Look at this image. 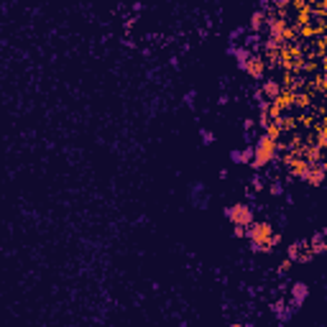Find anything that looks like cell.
Returning <instances> with one entry per match:
<instances>
[{
  "mask_svg": "<svg viewBox=\"0 0 327 327\" xmlns=\"http://www.w3.org/2000/svg\"><path fill=\"white\" fill-rule=\"evenodd\" d=\"M246 238L251 241V251H256V253H269L281 241V235L274 233L271 223H251L246 228Z\"/></svg>",
  "mask_w": 327,
  "mask_h": 327,
  "instance_id": "cell-1",
  "label": "cell"
},
{
  "mask_svg": "<svg viewBox=\"0 0 327 327\" xmlns=\"http://www.w3.org/2000/svg\"><path fill=\"white\" fill-rule=\"evenodd\" d=\"M276 154H279V141H274V138H269V136L264 133V136L253 143L251 166H253V169H264V166H269V164L276 161Z\"/></svg>",
  "mask_w": 327,
  "mask_h": 327,
  "instance_id": "cell-2",
  "label": "cell"
},
{
  "mask_svg": "<svg viewBox=\"0 0 327 327\" xmlns=\"http://www.w3.org/2000/svg\"><path fill=\"white\" fill-rule=\"evenodd\" d=\"M279 67H284L287 72L302 69V51H299V46H294V43H284V46L279 49Z\"/></svg>",
  "mask_w": 327,
  "mask_h": 327,
  "instance_id": "cell-3",
  "label": "cell"
},
{
  "mask_svg": "<svg viewBox=\"0 0 327 327\" xmlns=\"http://www.w3.org/2000/svg\"><path fill=\"white\" fill-rule=\"evenodd\" d=\"M225 217H228L233 225H243V228H248V225L253 223V210H251L248 205H243V202H238V205L225 207Z\"/></svg>",
  "mask_w": 327,
  "mask_h": 327,
  "instance_id": "cell-4",
  "label": "cell"
},
{
  "mask_svg": "<svg viewBox=\"0 0 327 327\" xmlns=\"http://www.w3.org/2000/svg\"><path fill=\"white\" fill-rule=\"evenodd\" d=\"M302 182H307L310 187H322L325 182V161H315L307 166V171H304V177Z\"/></svg>",
  "mask_w": 327,
  "mask_h": 327,
  "instance_id": "cell-5",
  "label": "cell"
},
{
  "mask_svg": "<svg viewBox=\"0 0 327 327\" xmlns=\"http://www.w3.org/2000/svg\"><path fill=\"white\" fill-rule=\"evenodd\" d=\"M243 72H246L251 79H264V74H266V59H264V56H253V54H251V59L246 61Z\"/></svg>",
  "mask_w": 327,
  "mask_h": 327,
  "instance_id": "cell-6",
  "label": "cell"
},
{
  "mask_svg": "<svg viewBox=\"0 0 327 327\" xmlns=\"http://www.w3.org/2000/svg\"><path fill=\"white\" fill-rule=\"evenodd\" d=\"M189 197H192V205L197 207V210H207V205H210V194L205 192V187H202L200 182H194V187H192V192H189Z\"/></svg>",
  "mask_w": 327,
  "mask_h": 327,
  "instance_id": "cell-7",
  "label": "cell"
},
{
  "mask_svg": "<svg viewBox=\"0 0 327 327\" xmlns=\"http://www.w3.org/2000/svg\"><path fill=\"white\" fill-rule=\"evenodd\" d=\"M307 297H310V287L304 284V281H297V284L292 287V310L302 307V304L307 302Z\"/></svg>",
  "mask_w": 327,
  "mask_h": 327,
  "instance_id": "cell-8",
  "label": "cell"
},
{
  "mask_svg": "<svg viewBox=\"0 0 327 327\" xmlns=\"http://www.w3.org/2000/svg\"><path fill=\"white\" fill-rule=\"evenodd\" d=\"M307 248L312 251V256H322L327 251V241H325V230H317L312 235V241L307 243Z\"/></svg>",
  "mask_w": 327,
  "mask_h": 327,
  "instance_id": "cell-9",
  "label": "cell"
},
{
  "mask_svg": "<svg viewBox=\"0 0 327 327\" xmlns=\"http://www.w3.org/2000/svg\"><path fill=\"white\" fill-rule=\"evenodd\" d=\"M266 20H269V13H266L264 8H258V10L251 15V23H248V26H251L253 33H258V31H264V28H266Z\"/></svg>",
  "mask_w": 327,
  "mask_h": 327,
  "instance_id": "cell-10",
  "label": "cell"
},
{
  "mask_svg": "<svg viewBox=\"0 0 327 327\" xmlns=\"http://www.w3.org/2000/svg\"><path fill=\"white\" fill-rule=\"evenodd\" d=\"M233 56H235V64H238V69H241L243 72V67H246V61L251 59V49L248 46H230L228 49Z\"/></svg>",
  "mask_w": 327,
  "mask_h": 327,
  "instance_id": "cell-11",
  "label": "cell"
},
{
  "mask_svg": "<svg viewBox=\"0 0 327 327\" xmlns=\"http://www.w3.org/2000/svg\"><path fill=\"white\" fill-rule=\"evenodd\" d=\"M251 156H253V146L230 151V161H233V164H251Z\"/></svg>",
  "mask_w": 327,
  "mask_h": 327,
  "instance_id": "cell-12",
  "label": "cell"
},
{
  "mask_svg": "<svg viewBox=\"0 0 327 327\" xmlns=\"http://www.w3.org/2000/svg\"><path fill=\"white\" fill-rule=\"evenodd\" d=\"M299 156H304L310 164H315V161H322V148L317 146V143H312V146H304V148H299Z\"/></svg>",
  "mask_w": 327,
  "mask_h": 327,
  "instance_id": "cell-13",
  "label": "cell"
},
{
  "mask_svg": "<svg viewBox=\"0 0 327 327\" xmlns=\"http://www.w3.org/2000/svg\"><path fill=\"white\" fill-rule=\"evenodd\" d=\"M279 92H281V84H279L276 79H266L264 87H261V95H264L266 100H274Z\"/></svg>",
  "mask_w": 327,
  "mask_h": 327,
  "instance_id": "cell-14",
  "label": "cell"
},
{
  "mask_svg": "<svg viewBox=\"0 0 327 327\" xmlns=\"http://www.w3.org/2000/svg\"><path fill=\"white\" fill-rule=\"evenodd\" d=\"M264 133H266L269 138L279 141V138H281V125H279V120H269V125L264 128Z\"/></svg>",
  "mask_w": 327,
  "mask_h": 327,
  "instance_id": "cell-15",
  "label": "cell"
},
{
  "mask_svg": "<svg viewBox=\"0 0 327 327\" xmlns=\"http://www.w3.org/2000/svg\"><path fill=\"white\" fill-rule=\"evenodd\" d=\"M274 312H276L279 322H287V320L292 317V310H287V304H284V302H276V304H274Z\"/></svg>",
  "mask_w": 327,
  "mask_h": 327,
  "instance_id": "cell-16",
  "label": "cell"
},
{
  "mask_svg": "<svg viewBox=\"0 0 327 327\" xmlns=\"http://www.w3.org/2000/svg\"><path fill=\"white\" fill-rule=\"evenodd\" d=\"M294 107H310V95L307 92H294Z\"/></svg>",
  "mask_w": 327,
  "mask_h": 327,
  "instance_id": "cell-17",
  "label": "cell"
},
{
  "mask_svg": "<svg viewBox=\"0 0 327 327\" xmlns=\"http://www.w3.org/2000/svg\"><path fill=\"white\" fill-rule=\"evenodd\" d=\"M320 148H325L327 146V133H325V125H320V130H317V141H315Z\"/></svg>",
  "mask_w": 327,
  "mask_h": 327,
  "instance_id": "cell-18",
  "label": "cell"
},
{
  "mask_svg": "<svg viewBox=\"0 0 327 327\" xmlns=\"http://www.w3.org/2000/svg\"><path fill=\"white\" fill-rule=\"evenodd\" d=\"M200 138H202L205 146H210V143L215 141V133H212V130H205V128H202V130H200Z\"/></svg>",
  "mask_w": 327,
  "mask_h": 327,
  "instance_id": "cell-19",
  "label": "cell"
},
{
  "mask_svg": "<svg viewBox=\"0 0 327 327\" xmlns=\"http://www.w3.org/2000/svg\"><path fill=\"white\" fill-rule=\"evenodd\" d=\"M271 194H276V197H279V194H284V187H281V182H274V184H271Z\"/></svg>",
  "mask_w": 327,
  "mask_h": 327,
  "instance_id": "cell-20",
  "label": "cell"
},
{
  "mask_svg": "<svg viewBox=\"0 0 327 327\" xmlns=\"http://www.w3.org/2000/svg\"><path fill=\"white\" fill-rule=\"evenodd\" d=\"M233 235H235V238H246V228H243V225H235Z\"/></svg>",
  "mask_w": 327,
  "mask_h": 327,
  "instance_id": "cell-21",
  "label": "cell"
},
{
  "mask_svg": "<svg viewBox=\"0 0 327 327\" xmlns=\"http://www.w3.org/2000/svg\"><path fill=\"white\" fill-rule=\"evenodd\" d=\"M269 3H274L276 8H281V10H284V8L289 5V0H269Z\"/></svg>",
  "mask_w": 327,
  "mask_h": 327,
  "instance_id": "cell-22",
  "label": "cell"
},
{
  "mask_svg": "<svg viewBox=\"0 0 327 327\" xmlns=\"http://www.w3.org/2000/svg\"><path fill=\"white\" fill-rule=\"evenodd\" d=\"M253 189H264V179L261 177H253Z\"/></svg>",
  "mask_w": 327,
  "mask_h": 327,
  "instance_id": "cell-23",
  "label": "cell"
},
{
  "mask_svg": "<svg viewBox=\"0 0 327 327\" xmlns=\"http://www.w3.org/2000/svg\"><path fill=\"white\" fill-rule=\"evenodd\" d=\"M241 36H243V28H235V31L230 33V38H233V41H235V38H241Z\"/></svg>",
  "mask_w": 327,
  "mask_h": 327,
  "instance_id": "cell-24",
  "label": "cell"
},
{
  "mask_svg": "<svg viewBox=\"0 0 327 327\" xmlns=\"http://www.w3.org/2000/svg\"><path fill=\"white\" fill-rule=\"evenodd\" d=\"M184 100H187V105L192 107V105H194V102H192V100H194V92H187V97H184Z\"/></svg>",
  "mask_w": 327,
  "mask_h": 327,
  "instance_id": "cell-25",
  "label": "cell"
},
{
  "mask_svg": "<svg viewBox=\"0 0 327 327\" xmlns=\"http://www.w3.org/2000/svg\"><path fill=\"white\" fill-rule=\"evenodd\" d=\"M258 3H261V5H266V8H269V0H258Z\"/></svg>",
  "mask_w": 327,
  "mask_h": 327,
  "instance_id": "cell-26",
  "label": "cell"
}]
</instances>
